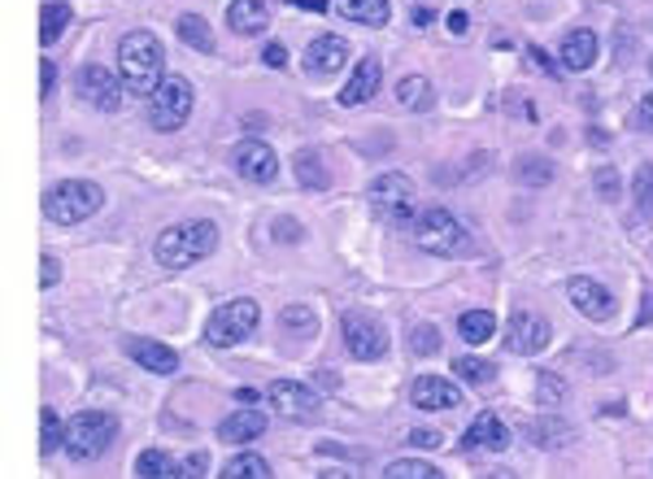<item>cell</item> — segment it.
Wrapping results in <instances>:
<instances>
[{
	"label": "cell",
	"instance_id": "obj_1",
	"mask_svg": "<svg viewBox=\"0 0 653 479\" xmlns=\"http://www.w3.org/2000/svg\"><path fill=\"white\" fill-rule=\"evenodd\" d=\"M118 75L126 83V92L135 97H153L166 79V48L153 31H126L118 44Z\"/></svg>",
	"mask_w": 653,
	"mask_h": 479
},
{
	"label": "cell",
	"instance_id": "obj_2",
	"mask_svg": "<svg viewBox=\"0 0 653 479\" xmlns=\"http://www.w3.org/2000/svg\"><path fill=\"white\" fill-rule=\"evenodd\" d=\"M218 248V227L210 219H192V223H175L166 227L157 244H153V257L166 266V270H188L197 266L201 257H210Z\"/></svg>",
	"mask_w": 653,
	"mask_h": 479
},
{
	"label": "cell",
	"instance_id": "obj_3",
	"mask_svg": "<svg viewBox=\"0 0 653 479\" xmlns=\"http://www.w3.org/2000/svg\"><path fill=\"white\" fill-rule=\"evenodd\" d=\"M101 205H106V192H101V183H88V179H62L44 192V214L57 227H75V223L92 219Z\"/></svg>",
	"mask_w": 653,
	"mask_h": 479
},
{
	"label": "cell",
	"instance_id": "obj_4",
	"mask_svg": "<svg viewBox=\"0 0 653 479\" xmlns=\"http://www.w3.org/2000/svg\"><path fill=\"white\" fill-rule=\"evenodd\" d=\"M118 436V419L106 410H79L66 419V436H62V454H70L75 463L101 458Z\"/></svg>",
	"mask_w": 653,
	"mask_h": 479
},
{
	"label": "cell",
	"instance_id": "obj_5",
	"mask_svg": "<svg viewBox=\"0 0 653 479\" xmlns=\"http://www.w3.org/2000/svg\"><path fill=\"white\" fill-rule=\"evenodd\" d=\"M257 323H262L257 301L235 297V301L218 305L214 314L206 319V345H210V349H235L240 341H248V336L257 332Z\"/></svg>",
	"mask_w": 653,
	"mask_h": 479
},
{
	"label": "cell",
	"instance_id": "obj_6",
	"mask_svg": "<svg viewBox=\"0 0 653 479\" xmlns=\"http://www.w3.org/2000/svg\"><path fill=\"white\" fill-rule=\"evenodd\" d=\"M414 244L423 253H432V257H462L471 236H466V227L449 210H423L414 219Z\"/></svg>",
	"mask_w": 653,
	"mask_h": 479
},
{
	"label": "cell",
	"instance_id": "obj_7",
	"mask_svg": "<svg viewBox=\"0 0 653 479\" xmlns=\"http://www.w3.org/2000/svg\"><path fill=\"white\" fill-rule=\"evenodd\" d=\"M192 105H197V97H192V83L184 79V75H166L162 79V88L148 97V122H153V131H179L184 122L192 119Z\"/></svg>",
	"mask_w": 653,
	"mask_h": 479
},
{
	"label": "cell",
	"instance_id": "obj_8",
	"mask_svg": "<svg viewBox=\"0 0 653 479\" xmlns=\"http://www.w3.org/2000/svg\"><path fill=\"white\" fill-rule=\"evenodd\" d=\"M366 201H370V210H375L384 223H414V183H410V175H401V170L379 175V179L366 188Z\"/></svg>",
	"mask_w": 653,
	"mask_h": 479
},
{
	"label": "cell",
	"instance_id": "obj_9",
	"mask_svg": "<svg viewBox=\"0 0 653 479\" xmlns=\"http://www.w3.org/2000/svg\"><path fill=\"white\" fill-rule=\"evenodd\" d=\"M340 332H344V349L357 361H379L388 354V332L366 314H340Z\"/></svg>",
	"mask_w": 653,
	"mask_h": 479
},
{
	"label": "cell",
	"instance_id": "obj_10",
	"mask_svg": "<svg viewBox=\"0 0 653 479\" xmlns=\"http://www.w3.org/2000/svg\"><path fill=\"white\" fill-rule=\"evenodd\" d=\"M266 401L275 405L279 419H292V423H306L319 414V392L310 383H297V379H275L266 388Z\"/></svg>",
	"mask_w": 653,
	"mask_h": 479
},
{
	"label": "cell",
	"instance_id": "obj_11",
	"mask_svg": "<svg viewBox=\"0 0 653 479\" xmlns=\"http://www.w3.org/2000/svg\"><path fill=\"white\" fill-rule=\"evenodd\" d=\"M122 92H126V83H122V75L118 70H106V66H84L79 70V97L88 101V105H97V110H122Z\"/></svg>",
	"mask_w": 653,
	"mask_h": 479
},
{
	"label": "cell",
	"instance_id": "obj_12",
	"mask_svg": "<svg viewBox=\"0 0 653 479\" xmlns=\"http://www.w3.org/2000/svg\"><path fill=\"white\" fill-rule=\"evenodd\" d=\"M231 166L248 179V183H275L279 175V157L266 140H240L235 153H231Z\"/></svg>",
	"mask_w": 653,
	"mask_h": 479
},
{
	"label": "cell",
	"instance_id": "obj_13",
	"mask_svg": "<svg viewBox=\"0 0 653 479\" xmlns=\"http://www.w3.org/2000/svg\"><path fill=\"white\" fill-rule=\"evenodd\" d=\"M510 445V427L497 419V414H479L471 419V427L462 432V454H501Z\"/></svg>",
	"mask_w": 653,
	"mask_h": 479
},
{
	"label": "cell",
	"instance_id": "obj_14",
	"mask_svg": "<svg viewBox=\"0 0 653 479\" xmlns=\"http://www.w3.org/2000/svg\"><path fill=\"white\" fill-rule=\"evenodd\" d=\"M549 345V323L541 314H514L510 319V332H506V349L519 354V358H532Z\"/></svg>",
	"mask_w": 653,
	"mask_h": 479
},
{
	"label": "cell",
	"instance_id": "obj_15",
	"mask_svg": "<svg viewBox=\"0 0 653 479\" xmlns=\"http://www.w3.org/2000/svg\"><path fill=\"white\" fill-rule=\"evenodd\" d=\"M410 401H414L419 410H457V405H462V388L449 383L444 375H419V379L410 383Z\"/></svg>",
	"mask_w": 653,
	"mask_h": 479
},
{
	"label": "cell",
	"instance_id": "obj_16",
	"mask_svg": "<svg viewBox=\"0 0 653 479\" xmlns=\"http://www.w3.org/2000/svg\"><path fill=\"white\" fill-rule=\"evenodd\" d=\"M566 297H571V305L579 310V314H588V319H597V323H606L610 314H615V297L597 283V279H571L566 283Z\"/></svg>",
	"mask_w": 653,
	"mask_h": 479
},
{
	"label": "cell",
	"instance_id": "obj_17",
	"mask_svg": "<svg viewBox=\"0 0 653 479\" xmlns=\"http://www.w3.org/2000/svg\"><path fill=\"white\" fill-rule=\"evenodd\" d=\"M126 358L140 361V366L153 370V375H175V370H179V354H175L170 345L153 341V336H131V341H126Z\"/></svg>",
	"mask_w": 653,
	"mask_h": 479
},
{
	"label": "cell",
	"instance_id": "obj_18",
	"mask_svg": "<svg viewBox=\"0 0 653 479\" xmlns=\"http://www.w3.org/2000/svg\"><path fill=\"white\" fill-rule=\"evenodd\" d=\"M379 79H384L379 57H362V62H357V70L348 75V83L340 88V105H344V110H353V105L370 101V97L379 92Z\"/></svg>",
	"mask_w": 653,
	"mask_h": 479
},
{
	"label": "cell",
	"instance_id": "obj_19",
	"mask_svg": "<svg viewBox=\"0 0 653 479\" xmlns=\"http://www.w3.org/2000/svg\"><path fill=\"white\" fill-rule=\"evenodd\" d=\"M344 62H348V40L344 35H319L306 48V70H314V75H335V70H344Z\"/></svg>",
	"mask_w": 653,
	"mask_h": 479
},
{
	"label": "cell",
	"instance_id": "obj_20",
	"mask_svg": "<svg viewBox=\"0 0 653 479\" xmlns=\"http://www.w3.org/2000/svg\"><path fill=\"white\" fill-rule=\"evenodd\" d=\"M557 62H562L566 70H588V66L597 62V35H593L588 26H575V31L562 40Z\"/></svg>",
	"mask_w": 653,
	"mask_h": 479
},
{
	"label": "cell",
	"instance_id": "obj_21",
	"mask_svg": "<svg viewBox=\"0 0 653 479\" xmlns=\"http://www.w3.org/2000/svg\"><path fill=\"white\" fill-rule=\"evenodd\" d=\"M218 436H222L226 445H248V441L266 436V419H262L257 410H235V414H226V419L218 423Z\"/></svg>",
	"mask_w": 653,
	"mask_h": 479
},
{
	"label": "cell",
	"instance_id": "obj_22",
	"mask_svg": "<svg viewBox=\"0 0 653 479\" xmlns=\"http://www.w3.org/2000/svg\"><path fill=\"white\" fill-rule=\"evenodd\" d=\"M226 22H231V31H240V35H262V31L270 26V4H266V0H231Z\"/></svg>",
	"mask_w": 653,
	"mask_h": 479
},
{
	"label": "cell",
	"instance_id": "obj_23",
	"mask_svg": "<svg viewBox=\"0 0 653 479\" xmlns=\"http://www.w3.org/2000/svg\"><path fill=\"white\" fill-rule=\"evenodd\" d=\"M340 18H348V22H362V26H384L388 22V0H335L331 4Z\"/></svg>",
	"mask_w": 653,
	"mask_h": 479
},
{
	"label": "cell",
	"instance_id": "obj_24",
	"mask_svg": "<svg viewBox=\"0 0 653 479\" xmlns=\"http://www.w3.org/2000/svg\"><path fill=\"white\" fill-rule=\"evenodd\" d=\"M292 166H297V179H301V188H314V192H323L326 183H331V170H326L323 153L319 148H301L297 157H292Z\"/></svg>",
	"mask_w": 653,
	"mask_h": 479
},
{
	"label": "cell",
	"instance_id": "obj_25",
	"mask_svg": "<svg viewBox=\"0 0 653 479\" xmlns=\"http://www.w3.org/2000/svg\"><path fill=\"white\" fill-rule=\"evenodd\" d=\"M457 332H462L466 345H488V341L497 336V319H492L488 310H466V314L457 319Z\"/></svg>",
	"mask_w": 653,
	"mask_h": 479
},
{
	"label": "cell",
	"instance_id": "obj_26",
	"mask_svg": "<svg viewBox=\"0 0 653 479\" xmlns=\"http://www.w3.org/2000/svg\"><path fill=\"white\" fill-rule=\"evenodd\" d=\"M135 476L140 479H175V476H184V467H179L166 449H144V454L135 458Z\"/></svg>",
	"mask_w": 653,
	"mask_h": 479
},
{
	"label": "cell",
	"instance_id": "obj_27",
	"mask_svg": "<svg viewBox=\"0 0 653 479\" xmlns=\"http://www.w3.org/2000/svg\"><path fill=\"white\" fill-rule=\"evenodd\" d=\"M175 31H179V40H184L188 48H197V53H214V31H210V22H206V18L184 13Z\"/></svg>",
	"mask_w": 653,
	"mask_h": 479
},
{
	"label": "cell",
	"instance_id": "obj_28",
	"mask_svg": "<svg viewBox=\"0 0 653 479\" xmlns=\"http://www.w3.org/2000/svg\"><path fill=\"white\" fill-rule=\"evenodd\" d=\"M66 26H70V4L48 0L44 13H40V40H44V44H57V40L66 35Z\"/></svg>",
	"mask_w": 653,
	"mask_h": 479
},
{
	"label": "cell",
	"instance_id": "obj_29",
	"mask_svg": "<svg viewBox=\"0 0 653 479\" xmlns=\"http://www.w3.org/2000/svg\"><path fill=\"white\" fill-rule=\"evenodd\" d=\"M270 476H275V467L266 458H257V454H235L222 467V479H270Z\"/></svg>",
	"mask_w": 653,
	"mask_h": 479
},
{
	"label": "cell",
	"instance_id": "obj_30",
	"mask_svg": "<svg viewBox=\"0 0 653 479\" xmlns=\"http://www.w3.org/2000/svg\"><path fill=\"white\" fill-rule=\"evenodd\" d=\"M397 101L406 110H432V83L423 75H410V79L397 83Z\"/></svg>",
	"mask_w": 653,
	"mask_h": 479
},
{
	"label": "cell",
	"instance_id": "obj_31",
	"mask_svg": "<svg viewBox=\"0 0 653 479\" xmlns=\"http://www.w3.org/2000/svg\"><path fill=\"white\" fill-rule=\"evenodd\" d=\"M62 436H66L62 414H57L53 405H44V410H40V454H44V458L57 454V449H62Z\"/></svg>",
	"mask_w": 653,
	"mask_h": 479
},
{
	"label": "cell",
	"instance_id": "obj_32",
	"mask_svg": "<svg viewBox=\"0 0 653 479\" xmlns=\"http://www.w3.org/2000/svg\"><path fill=\"white\" fill-rule=\"evenodd\" d=\"M514 179L528 183V188H544L553 179V161L549 157H519L514 161Z\"/></svg>",
	"mask_w": 653,
	"mask_h": 479
},
{
	"label": "cell",
	"instance_id": "obj_33",
	"mask_svg": "<svg viewBox=\"0 0 653 479\" xmlns=\"http://www.w3.org/2000/svg\"><path fill=\"white\" fill-rule=\"evenodd\" d=\"M453 375L466 379V383H479V388L497 383V366L484 358H453Z\"/></svg>",
	"mask_w": 653,
	"mask_h": 479
},
{
	"label": "cell",
	"instance_id": "obj_34",
	"mask_svg": "<svg viewBox=\"0 0 653 479\" xmlns=\"http://www.w3.org/2000/svg\"><path fill=\"white\" fill-rule=\"evenodd\" d=\"M632 201H637V210L645 219H653V161L637 166V175H632Z\"/></svg>",
	"mask_w": 653,
	"mask_h": 479
},
{
	"label": "cell",
	"instance_id": "obj_35",
	"mask_svg": "<svg viewBox=\"0 0 653 479\" xmlns=\"http://www.w3.org/2000/svg\"><path fill=\"white\" fill-rule=\"evenodd\" d=\"M384 476L388 479H440V467L423 463V458H401V463H392Z\"/></svg>",
	"mask_w": 653,
	"mask_h": 479
},
{
	"label": "cell",
	"instance_id": "obj_36",
	"mask_svg": "<svg viewBox=\"0 0 653 479\" xmlns=\"http://www.w3.org/2000/svg\"><path fill=\"white\" fill-rule=\"evenodd\" d=\"M410 349H414V354H423V358L440 354V332L428 327V323H414V327H410Z\"/></svg>",
	"mask_w": 653,
	"mask_h": 479
},
{
	"label": "cell",
	"instance_id": "obj_37",
	"mask_svg": "<svg viewBox=\"0 0 653 479\" xmlns=\"http://www.w3.org/2000/svg\"><path fill=\"white\" fill-rule=\"evenodd\" d=\"M536 397H541V405H557V401L566 397V388H562V379H557V375L541 370V375H536Z\"/></svg>",
	"mask_w": 653,
	"mask_h": 479
},
{
	"label": "cell",
	"instance_id": "obj_38",
	"mask_svg": "<svg viewBox=\"0 0 653 479\" xmlns=\"http://www.w3.org/2000/svg\"><path fill=\"white\" fill-rule=\"evenodd\" d=\"M284 327L288 332H314V310L310 305H288L284 310Z\"/></svg>",
	"mask_w": 653,
	"mask_h": 479
},
{
	"label": "cell",
	"instance_id": "obj_39",
	"mask_svg": "<svg viewBox=\"0 0 653 479\" xmlns=\"http://www.w3.org/2000/svg\"><path fill=\"white\" fill-rule=\"evenodd\" d=\"M597 192H601L606 201L619 197V170H615V166H601V170H597Z\"/></svg>",
	"mask_w": 653,
	"mask_h": 479
},
{
	"label": "cell",
	"instance_id": "obj_40",
	"mask_svg": "<svg viewBox=\"0 0 653 479\" xmlns=\"http://www.w3.org/2000/svg\"><path fill=\"white\" fill-rule=\"evenodd\" d=\"M62 283V261L57 257H44L40 261V288H57Z\"/></svg>",
	"mask_w": 653,
	"mask_h": 479
},
{
	"label": "cell",
	"instance_id": "obj_41",
	"mask_svg": "<svg viewBox=\"0 0 653 479\" xmlns=\"http://www.w3.org/2000/svg\"><path fill=\"white\" fill-rule=\"evenodd\" d=\"M57 88V66L53 62H40V97H48Z\"/></svg>",
	"mask_w": 653,
	"mask_h": 479
},
{
	"label": "cell",
	"instance_id": "obj_42",
	"mask_svg": "<svg viewBox=\"0 0 653 479\" xmlns=\"http://www.w3.org/2000/svg\"><path fill=\"white\" fill-rule=\"evenodd\" d=\"M410 445H414V449H435L440 436H435L432 427H414V432H410Z\"/></svg>",
	"mask_w": 653,
	"mask_h": 479
},
{
	"label": "cell",
	"instance_id": "obj_43",
	"mask_svg": "<svg viewBox=\"0 0 653 479\" xmlns=\"http://www.w3.org/2000/svg\"><path fill=\"white\" fill-rule=\"evenodd\" d=\"M262 62L279 70V66H288V48H284V44H266V53H262Z\"/></svg>",
	"mask_w": 653,
	"mask_h": 479
},
{
	"label": "cell",
	"instance_id": "obj_44",
	"mask_svg": "<svg viewBox=\"0 0 653 479\" xmlns=\"http://www.w3.org/2000/svg\"><path fill=\"white\" fill-rule=\"evenodd\" d=\"M184 476H210V454H192L184 463Z\"/></svg>",
	"mask_w": 653,
	"mask_h": 479
},
{
	"label": "cell",
	"instance_id": "obj_45",
	"mask_svg": "<svg viewBox=\"0 0 653 479\" xmlns=\"http://www.w3.org/2000/svg\"><path fill=\"white\" fill-rule=\"evenodd\" d=\"M637 119H641V126H645V131H653V92H645V97H641V110H637Z\"/></svg>",
	"mask_w": 653,
	"mask_h": 479
},
{
	"label": "cell",
	"instance_id": "obj_46",
	"mask_svg": "<svg viewBox=\"0 0 653 479\" xmlns=\"http://www.w3.org/2000/svg\"><path fill=\"white\" fill-rule=\"evenodd\" d=\"M270 236H284V239H292V244H297V239H301V227H297V223H275V227H270Z\"/></svg>",
	"mask_w": 653,
	"mask_h": 479
},
{
	"label": "cell",
	"instance_id": "obj_47",
	"mask_svg": "<svg viewBox=\"0 0 653 479\" xmlns=\"http://www.w3.org/2000/svg\"><path fill=\"white\" fill-rule=\"evenodd\" d=\"M528 57H532V62H536V66H541L544 75H553V62H549V57H544L541 48H528Z\"/></svg>",
	"mask_w": 653,
	"mask_h": 479
},
{
	"label": "cell",
	"instance_id": "obj_48",
	"mask_svg": "<svg viewBox=\"0 0 653 479\" xmlns=\"http://www.w3.org/2000/svg\"><path fill=\"white\" fill-rule=\"evenodd\" d=\"M449 31H466V13H449Z\"/></svg>",
	"mask_w": 653,
	"mask_h": 479
},
{
	"label": "cell",
	"instance_id": "obj_49",
	"mask_svg": "<svg viewBox=\"0 0 653 479\" xmlns=\"http://www.w3.org/2000/svg\"><path fill=\"white\" fill-rule=\"evenodd\" d=\"M292 4H301V9H331L326 0H292Z\"/></svg>",
	"mask_w": 653,
	"mask_h": 479
},
{
	"label": "cell",
	"instance_id": "obj_50",
	"mask_svg": "<svg viewBox=\"0 0 653 479\" xmlns=\"http://www.w3.org/2000/svg\"><path fill=\"white\" fill-rule=\"evenodd\" d=\"M650 319H653V292L645 297V314H641V323H650Z\"/></svg>",
	"mask_w": 653,
	"mask_h": 479
},
{
	"label": "cell",
	"instance_id": "obj_51",
	"mask_svg": "<svg viewBox=\"0 0 653 479\" xmlns=\"http://www.w3.org/2000/svg\"><path fill=\"white\" fill-rule=\"evenodd\" d=\"M650 75H653V57H650Z\"/></svg>",
	"mask_w": 653,
	"mask_h": 479
}]
</instances>
